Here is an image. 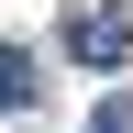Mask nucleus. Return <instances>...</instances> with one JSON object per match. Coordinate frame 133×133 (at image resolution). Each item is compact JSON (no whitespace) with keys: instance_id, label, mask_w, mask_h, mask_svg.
Masks as SVG:
<instances>
[{"instance_id":"f257e3e1","label":"nucleus","mask_w":133,"mask_h":133,"mask_svg":"<svg viewBox=\"0 0 133 133\" xmlns=\"http://www.w3.org/2000/svg\"><path fill=\"white\" fill-rule=\"evenodd\" d=\"M66 56L78 66H133V22L122 11H78V22H66Z\"/></svg>"},{"instance_id":"f03ea898","label":"nucleus","mask_w":133,"mask_h":133,"mask_svg":"<svg viewBox=\"0 0 133 133\" xmlns=\"http://www.w3.org/2000/svg\"><path fill=\"white\" fill-rule=\"evenodd\" d=\"M33 78H44V66H33L22 44H0V111H33Z\"/></svg>"},{"instance_id":"7ed1b4c3","label":"nucleus","mask_w":133,"mask_h":133,"mask_svg":"<svg viewBox=\"0 0 133 133\" xmlns=\"http://www.w3.org/2000/svg\"><path fill=\"white\" fill-rule=\"evenodd\" d=\"M89 133H133V100L111 89V100H100V111H89Z\"/></svg>"}]
</instances>
